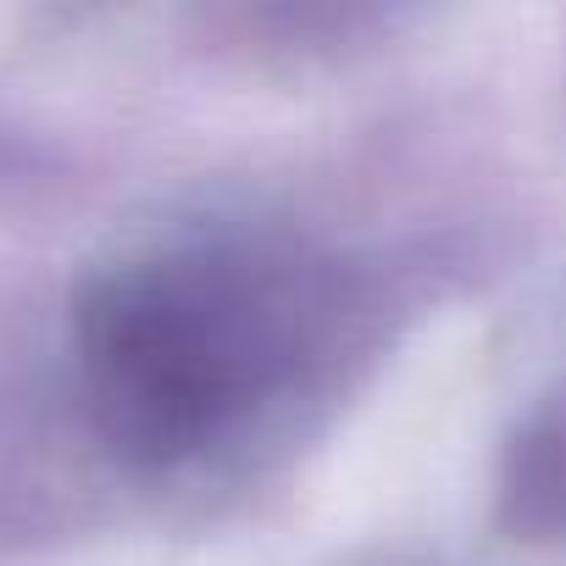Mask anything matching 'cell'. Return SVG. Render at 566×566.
<instances>
[{
  "mask_svg": "<svg viewBox=\"0 0 566 566\" xmlns=\"http://www.w3.org/2000/svg\"><path fill=\"white\" fill-rule=\"evenodd\" d=\"M78 350L106 433L150 461L211 439L283 361V317L233 261H150L101 277Z\"/></svg>",
  "mask_w": 566,
  "mask_h": 566,
  "instance_id": "1",
  "label": "cell"
},
{
  "mask_svg": "<svg viewBox=\"0 0 566 566\" xmlns=\"http://www.w3.org/2000/svg\"><path fill=\"white\" fill-rule=\"evenodd\" d=\"M527 527H566V411L544 417L522 444V478L511 483Z\"/></svg>",
  "mask_w": 566,
  "mask_h": 566,
  "instance_id": "2",
  "label": "cell"
}]
</instances>
